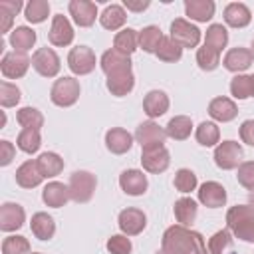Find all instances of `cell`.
I'll list each match as a JSON object with an SVG mask.
<instances>
[{
  "label": "cell",
  "instance_id": "cell-1",
  "mask_svg": "<svg viewBox=\"0 0 254 254\" xmlns=\"http://www.w3.org/2000/svg\"><path fill=\"white\" fill-rule=\"evenodd\" d=\"M163 248L175 254H210L204 246V238L198 232L189 230L187 226H181V224L165 230Z\"/></svg>",
  "mask_w": 254,
  "mask_h": 254
},
{
  "label": "cell",
  "instance_id": "cell-2",
  "mask_svg": "<svg viewBox=\"0 0 254 254\" xmlns=\"http://www.w3.org/2000/svg\"><path fill=\"white\" fill-rule=\"evenodd\" d=\"M226 224L232 234L244 242H254V212L246 204H236L226 212Z\"/></svg>",
  "mask_w": 254,
  "mask_h": 254
},
{
  "label": "cell",
  "instance_id": "cell-3",
  "mask_svg": "<svg viewBox=\"0 0 254 254\" xmlns=\"http://www.w3.org/2000/svg\"><path fill=\"white\" fill-rule=\"evenodd\" d=\"M52 101L60 107H69L79 97V81L75 77H60L52 85Z\"/></svg>",
  "mask_w": 254,
  "mask_h": 254
},
{
  "label": "cell",
  "instance_id": "cell-4",
  "mask_svg": "<svg viewBox=\"0 0 254 254\" xmlns=\"http://www.w3.org/2000/svg\"><path fill=\"white\" fill-rule=\"evenodd\" d=\"M69 196L75 202H87L95 190V177L87 171H75L69 179Z\"/></svg>",
  "mask_w": 254,
  "mask_h": 254
},
{
  "label": "cell",
  "instance_id": "cell-5",
  "mask_svg": "<svg viewBox=\"0 0 254 254\" xmlns=\"http://www.w3.org/2000/svg\"><path fill=\"white\" fill-rule=\"evenodd\" d=\"M242 157H244L242 147L236 141H224L214 149V163H216V167H220L224 171L236 169L240 165Z\"/></svg>",
  "mask_w": 254,
  "mask_h": 254
},
{
  "label": "cell",
  "instance_id": "cell-6",
  "mask_svg": "<svg viewBox=\"0 0 254 254\" xmlns=\"http://www.w3.org/2000/svg\"><path fill=\"white\" fill-rule=\"evenodd\" d=\"M171 38L181 46V48H194L200 42V30L192 26L190 22L177 18L171 24Z\"/></svg>",
  "mask_w": 254,
  "mask_h": 254
},
{
  "label": "cell",
  "instance_id": "cell-7",
  "mask_svg": "<svg viewBox=\"0 0 254 254\" xmlns=\"http://www.w3.org/2000/svg\"><path fill=\"white\" fill-rule=\"evenodd\" d=\"M67 65L75 75H85L89 71H93L95 67V54L91 48L87 46H77L71 48L69 56H67Z\"/></svg>",
  "mask_w": 254,
  "mask_h": 254
},
{
  "label": "cell",
  "instance_id": "cell-8",
  "mask_svg": "<svg viewBox=\"0 0 254 254\" xmlns=\"http://www.w3.org/2000/svg\"><path fill=\"white\" fill-rule=\"evenodd\" d=\"M32 65L34 69L44 75V77H54L60 71V58L52 48H40L32 56Z\"/></svg>",
  "mask_w": 254,
  "mask_h": 254
},
{
  "label": "cell",
  "instance_id": "cell-9",
  "mask_svg": "<svg viewBox=\"0 0 254 254\" xmlns=\"http://www.w3.org/2000/svg\"><path fill=\"white\" fill-rule=\"evenodd\" d=\"M141 163H143V169L149 173H163V171H167V167L171 163L169 151L163 145L145 147L141 153Z\"/></svg>",
  "mask_w": 254,
  "mask_h": 254
},
{
  "label": "cell",
  "instance_id": "cell-10",
  "mask_svg": "<svg viewBox=\"0 0 254 254\" xmlns=\"http://www.w3.org/2000/svg\"><path fill=\"white\" fill-rule=\"evenodd\" d=\"M28 65H30V60L26 54H20V52H10V54H4L2 58V73L10 79H16V77H22L26 71H28Z\"/></svg>",
  "mask_w": 254,
  "mask_h": 254
},
{
  "label": "cell",
  "instance_id": "cell-11",
  "mask_svg": "<svg viewBox=\"0 0 254 254\" xmlns=\"http://www.w3.org/2000/svg\"><path fill=\"white\" fill-rule=\"evenodd\" d=\"M24 208L16 202H4L0 206V228L4 232H12V230H18L22 224H24Z\"/></svg>",
  "mask_w": 254,
  "mask_h": 254
},
{
  "label": "cell",
  "instance_id": "cell-12",
  "mask_svg": "<svg viewBox=\"0 0 254 254\" xmlns=\"http://www.w3.org/2000/svg\"><path fill=\"white\" fill-rule=\"evenodd\" d=\"M69 14L73 16V22L77 26L87 28L95 22L97 6H95V2H89V0H71L69 2Z\"/></svg>",
  "mask_w": 254,
  "mask_h": 254
},
{
  "label": "cell",
  "instance_id": "cell-13",
  "mask_svg": "<svg viewBox=\"0 0 254 254\" xmlns=\"http://www.w3.org/2000/svg\"><path fill=\"white\" fill-rule=\"evenodd\" d=\"M101 69L107 75L121 73V71H131V60H129L127 54H123V52L113 48V50H107L101 56Z\"/></svg>",
  "mask_w": 254,
  "mask_h": 254
},
{
  "label": "cell",
  "instance_id": "cell-14",
  "mask_svg": "<svg viewBox=\"0 0 254 254\" xmlns=\"http://www.w3.org/2000/svg\"><path fill=\"white\" fill-rule=\"evenodd\" d=\"M165 137L167 133L153 121H145L137 127L135 131V139L141 143V147H157V145H163L165 143Z\"/></svg>",
  "mask_w": 254,
  "mask_h": 254
},
{
  "label": "cell",
  "instance_id": "cell-15",
  "mask_svg": "<svg viewBox=\"0 0 254 254\" xmlns=\"http://www.w3.org/2000/svg\"><path fill=\"white\" fill-rule=\"evenodd\" d=\"M147 224L145 212L139 208H125L119 212V228L127 234V236H135L139 234Z\"/></svg>",
  "mask_w": 254,
  "mask_h": 254
},
{
  "label": "cell",
  "instance_id": "cell-16",
  "mask_svg": "<svg viewBox=\"0 0 254 254\" xmlns=\"http://www.w3.org/2000/svg\"><path fill=\"white\" fill-rule=\"evenodd\" d=\"M198 200L204 206H208V208L224 206V202H226V190H224L222 185H218L214 181H208V183H204L198 189Z\"/></svg>",
  "mask_w": 254,
  "mask_h": 254
},
{
  "label": "cell",
  "instance_id": "cell-17",
  "mask_svg": "<svg viewBox=\"0 0 254 254\" xmlns=\"http://www.w3.org/2000/svg\"><path fill=\"white\" fill-rule=\"evenodd\" d=\"M73 40V28L69 24V20L62 14L54 16L52 28H50V42L54 46H67Z\"/></svg>",
  "mask_w": 254,
  "mask_h": 254
},
{
  "label": "cell",
  "instance_id": "cell-18",
  "mask_svg": "<svg viewBox=\"0 0 254 254\" xmlns=\"http://www.w3.org/2000/svg\"><path fill=\"white\" fill-rule=\"evenodd\" d=\"M119 185L121 189L131 194V196H139L147 190V177L137 171V169H129V171H123L121 177H119Z\"/></svg>",
  "mask_w": 254,
  "mask_h": 254
},
{
  "label": "cell",
  "instance_id": "cell-19",
  "mask_svg": "<svg viewBox=\"0 0 254 254\" xmlns=\"http://www.w3.org/2000/svg\"><path fill=\"white\" fill-rule=\"evenodd\" d=\"M105 145H107V149H109L111 153L123 155V153H127V151L131 149L133 137H131L129 131H125V129H121V127H113V129H109V131L105 133Z\"/></svg>",
  "mask_w": 254,
  "mask_h": 254
},
{
  "label": "cell",
  "instance_id": "cell-20",
  "mask_svg": "<svg viewBox=\"0 0 254 254\" xmlns=\"http://www.w3.org/2000/svg\"><path fill=\"white\" fill-rule=\"evenodd\" d=\"M252 58H254L252 50H248V48H232L224 56V67L228 71H236V73L238 71H244V69L250 67Z\"/></svg>",
  "mask_w": 254,
  "mask_h": 254
},
{
  "label": "cell",
  "instance_id": "cell-21",
  "mask_svg": "<svg viewBox=\"0 0 254 254\" xmlns=\"http://www.w3.org/2000/svg\"><path fill=\"white\" fill-rule=\"evenodd\" d=\"M42 198L48 206H54V208H60L64 206L71 196H69V189L64 185V183H48L42 190Z\"/></svg>",
  "mask_w": 254,
  "mask_h": 254
},
{
  "label": "cell",
  "instance_id": "cell-22",
  "mask_svg": "<svg viewBox=\"0 0 254 254\" xmlns=\"http://www.w3.org/2000/svg\"><path fill=\"white\" fill-rule=\"evenodd\" d=\"M208 113H210L212 119L226 123V121H232L236 117L238 109H236L232 99H228V97H214L210 101V105H208Z\"/></svg>",
  "mask_w": 254,
  "mask_h": 254
},
{
  "label": "cell",
  "instance_id": "cell-23",
  "mask_svg": "<svg viewBox=\"0 0 254 254\" xmlns=\"http://www.w3.org/2000/svg\"><path fill=\"white\" fill-rule=\"evenodd\" d=\"M42 179H44V177H42V173H40L36 161H26V163L20 165L18 171H16V183H18L20 187H24V189H34V187H38V185L42 183Z\"/></svg>",
  "mask_w": 254,
  "mask_h": 254
},
{
  "label": "cell",
  "instance_id": "cell-24",
  "mask_svg": "<svg viewBox=\"0 0 254 254\" xmlns=\"http://www.w3.org/2000/svg\"><path fill=\"white\" fill-rule=\"evenodd\" d=\"M143 109L149 117H161L167 109H169V97L165 91H159V89H153L145 95L143 99Z\"/></svg>",
  "mask_w": 254,
  "mask_h": 254
},
{
  "label": "cell",
  "instance_id": "cell-25",
  "mask_svg": "<svg viewBox=\"0 0 254 254\" xmlns=\"http://www.w3.org/2000/svg\"><path fill=\"white\" fill-rule=\"evenodd\" d=\"M187 16L196 22H206L214 16V2L212 0H185Z\"/></svg>",
  "mask_w": 254,
  "mask_h": 254
},
{
  "label": "cell",
  "instance_id": "cell-26",
  "mask_svg": "<svg viewBox=\"0 0 254 254\" xmlns=\"http://www.w3.org/2000/svg\"><path fill=\"white\" fill-rule=\"evenodd\" d=\"M250 18H252L250 10L244 4H240V2H232V4H228L224 8V20L232 28H244V26H248L250 24Z\"/></svg>",
  "mask_w": 254,
  "mask_h": 254
},
{
  "label": "cell",
  "instance_id": "cell-27",
  "mask_svg": "<svg viewBox=\"0 0 254 254\" xmlns=\"http://www.w3.org/2000/svg\"><path fill=\"white\" fill-rule=\"evenodd\" d=\"M135 85V77H133V71H121V73H113V75H107V89L121 97V95H127Z\"/></svg>",
  "mask_w": 254,
  "mask_h": 254
},
{
  "label": "cell",
  "instance_id": "cell-28",
  "mask_svg": "<svg viewBox=\"0 0 254 254\" xmlns=\"http://www.w3.org/2000/svg\"><path fill=\"white\" fill-rule=\"evenodd\" d=\"M30 228H32V232H34L36 238H40V240H50V238L54 236V232H56V222H54V218H52L50 214H46V212H36V214L32 216Z\"/></svg>",
  "mask_w": 254,
  "mask_h": 254
},
{
  "label": "cell",
  "instance_id": "cell-29",
  "mask_svg": "<svg viewBox=\"0 0 254 254\" xmlns=\"http://www.w3.org/2000/svg\"><path fill=\"white\" fill-rule=\"evenodd\" d=\"M190 129H192L190 117H187V115H177V117H173V119L167 123L165 133H167L171 139H175V141H185V139L190 135Z\"/></svg>",
  "mask_w": 254,
  "mask_h": 254
},
{
  "label": "cell",
  "instance_id": "cell-30",
  "mask_svg": "<svg viewBox=\"0 0 254 254\" xmlns=\"http://www.w3.org/2000/svg\"><path fill=\"white\" fill-rule=\"evenodd\" d=\"M36 163H38V169H40V173H42L44 179L56 177L64 169V159L60 155H56V153H42L36 159Z\"/></svg>",
  "mask_w": 254,
  "mask_h": 254
},
{
  "label": "cell",
  "instance_id": "cell-31",
  "mask_svg": "<svg viewBox=\"0 0 254 254\" xmlns=\"http://www.w3.org/2000/svg\"><path fill=\"white\" fill-rule=\"evenodd\" d=\"M208 252L210 254H238L228 230H218L212 234V238L208 240Z\"/></svg>",
  "mask_w": 254,
  "mask_h": 254
},
{
  "label": "cell",
  "instance_id": "cell-32",
  "mask_svg": "<svg viewBox=\"0 0 254 254\" xmlns=\"http://www.w3.org/2000/svg\"><path fill=\"white\" fill-rule=\"evenodd\" d=\"M34 42H36V32L26 26H20V28L12 30V34H10V44L20 54H26L34 46Z\"/></svg>",
  "mask_w": 254,
  "mask_h": 254
},
{
  "label": "cell",
  "instance_id": "cell-33",
  "mask_svg": "<svg viewBox=\"0 0 254 254\" xmlns=\"http://www.w3.org/2000/svg\"><path fill=\"white\" fill-rule=\"evenodd\" d=\"M125 10L117 4H111L103 10V14L99 16V22L105 30H119L123 24H125Z\"/></svg>",
  "mask_w": 254,
  "mask_h": 254
},
{
  "label": "cell",
  "instance_id": "cell-34",
  "mask_svg": "<svg viewBox=\"0 0 254 254\" xmlns=\"http://www.w3.org/2000/svg\"><path fill=\"white\" fill-rule=\"evenodd\" d=\"M175 216L181 222V226H189L196 218V202L192 198H179L175 202Z\"/></svg>",
  "mask_w": 254,
  "mask_h": 254
},
{
  "label": "cell",
  "instance_id": "cell-35",
  "mask_svg": "<svg viewBox=\"0 0 254 254\" xmlns=\"http://www.w3.org/2000/svg\"><path fill=\"white\" fill-rule=\"evenodd\" d=\"M113 46H115V50H119V52H123V54H127V56L133 54V52L137 50V46H139V34H137V30H133V28L121 30V32L115 36Z\"/></svg>",
  "mask_w": 254,
  "mask_h": 254
},
{
  "label": "cell",
  "instance_id": "cell-36",
  "mask_svg": "<svg viewBox=\"0 0 254 254\" xmlns=\"http://www.w3.org/2000/svg\"><path fill=\"white\" fill-rule=\"evenodd\" d=\"M161 42H163V34H161V30L157 26H147V28H143L139 32V46L145 52H155L157 54Z\"/></svg>",
  "mask_w": 254,
  "mask_h": 254
},
{
  "label": "cell",
  "instance_id": "cell-37",
  "mask_svg": "<svg viewBox=\"0 0 254 254\" xmlns=\"http://www.w3.org/2000/svg\"><path fill=\"white\" fill-rule=\"evenodd\" d=\"M228 42V32L222 24H212L208 30H206V38H204V46L216 50L220 54V50L226 46Z\"/></svg>",
  "mask_w": 254,
  "mask_h": 254
},
{
  "label": "cell",
  "instance_id": "cell-38",
  "mask_svg": "<svg viewBox=\"0 0 254 254\" xmlns=\"http://www.w3.org/2000/svg\"><path fill=\"white\" fill-rule=\"evenodd\" d=\"M16 119L24 129H38L40 131V127L44 125V115L34 107H22L16 113Z\"/></svg>",
  "mask_w": 254,
  "mask_h": 254
},
{
  "label": "cell",
  "instance_id": "cell-39",
  "mask_svg": "<svg viewBox=\"0 0 254 254\" xmlns=\"http://www.w3.org/2000/svg\"><path fill=\"white\" fill-rule=\"evenodd\" d=\"M16 145L24 151V153H36L42 145V139H40V131L38 129H22L18 139H16Z\"/></svg>",
  "mask_w": 254,
  "mask_h": 254
},
{
  "label": "cell",
  "instance_id": "cell-40",
  "mask_svg": "<svg viewBox=\"0 0 254 254\" xmlns=\"http://www.w3.org/2000/svg\"><path fill=\"white\" fill-rule=\"evenodd\" d=\"M218 139H220V131H218V127H216L214 123L204 121V123H200V125L196 127V141H198L200 145L212 147V145L218 143Z\"/></svg>",
  "mask_w": 254,
  "mask_h": 254
},
{
  "label": "cell",
  "instance_id": "cell-41",
  "mask_svg": "<svg viewBox=\"0 0 254 254\" xmlns=\"http://www.w3.org/2000/svg\"><path fill=\"white\" fill-rule=\"evenodd\" d=\"M181 56H183V48L173 38H163V42L157 50V58L163 62H179Z\"/></svg>",
  "mask_w": 254,
  "mask_h": 254
},
{
  "label": "cell",
  "instance_id": "cell-42",
  "mask_svg": "<svg viewBox=\"0 0 254 254\" xmlns=\"http://www.w3.org/2000/svg\"><path fill=\"white\" fill-rule=\"evenodd\" d=\"M196 64H198L200 69L212 71V69H216V65L220 64V54H218L216 50L208 48V46H202V48H198V52H196Z\"/></svg>",
  "mask_w": 254,
  "mask_h": 254
},
{
  "label": "cell",
  "instance_id": "cell-43",
  "mask_svg": "<svg viewBox=\"0 0 254 254\" xmlns=\"http://www.w3.org/2000/svg\"><path fill=\"white\" fill-rule=\"evenodd\" d=\"M50 12V4L46 0H32L26 4V20L32 24H40L48 18Z\"/></svg>",
  "mask_w": 254,
  "mask_h": 254
},
{
  "label": "cell",
  "instance_id": "cell-44",
  "mask_svg": "<svg viewBox=\"0 0 254 254\" xmlns=\"http://www.w3.org/2000/svg\"><path fill=\"white\" fill-rule=\"evenodd\" d=\"M230 91L236 99H246L252 95L254 91V83H252V75H236L230 81Z\"/></svg>",
  "mask_w": 254,
  "mask_h": 254
},
{
  "label": "cell",
  "instance_id": "cell-45",
  "mask_svg": "<svg viewBox=\"0 0 254 254\" xmlns=\"http://www.w3.org/2000/svg\"><path fill=\"white\" fill-rule=\"evenodd\" d=\"M2 254H30V242L24 236H8L2 242Z\"/></svg>",
  "mask_w": 254,
  "mask_h": 254
},
{
  "label": "cell",
  "instance_id": "cell-46",
  "mask_svg": "<svg viewBox=\"0 0 254 254\" xmlns=\"http://www.w3.org/2000/svg\"><path fill=\"white\" fill-rule=\"evenodd\" d=\"M175 187H177V190H181V192H190V190H194V187H196V175H194L192 171H189V169L177 171V175H175Z\"/></svg>",
  "mask_w": 254,
  "mask_h": 254
},
{
  "label": "cell",
  "instance_id": "cell-47",
  "mask_svg": "<svg viewBox=\"0 0 254 254\" xmlns=\"http://www.w3.org/2000/svg\"><path fill=\"white\" fill-rule=\"evenodd\" d=\"M20 101V89L8 81H2L0 83V103L2 107H12Z\"/></svg>",
  "mask_w": 254,
  "mask_h": 254
},
{
  "label": "cell",
  "instance_id": "cell-48",
  "mask_svg": "<svg viewBox=\"0 0 254 254\" xmlns=\"http://www.w3.org/2000/svg\"><path fill=\"white\" fill-rule=\"evenodd\" d=\"M236 179L238 183L248 189V190H254V161H246L238 167V173H236Z\"/></svg>",
  "mask_w": 254,
  "mask_h": 254
},
{
  "label": "cell",
  "instance_id": "cell-49",
  "mask_svg": "<svg viewBox=\"0 0 254 254\" xmlns=\"http://www.w3.org/2000/svg\"><path fill=\"white\" fill-rule=\"evenodd\" d=\"M107 250L111 254H131V240L123 234H115L107 240Z\"/></svg>",
  "mask_w": 254,
  "mask_h": 254
},
{
  "label": "cell",
  "instance_id": "cell-50",
  "mask_svg": "<svg viewBox=\"0 0 254 254\" xmlns=\"http://www.w3.org/2000/svg\"><path fill=\"white\" fill-rule=\"evenodd\" d=\"M14 145L10 141H0V165L6 167L10 165V161L14 159Z\"/></svg>",
  "mask_w": 254,
  "mask_h": 254
},
{
  "label": "cell",
  "instance_id": "cell-51",
  "mask_svg": "<svg viewBox=\"0 0 254 254\" xmlns=\"http://www.w3.org/2000/svg\"><path fill=\"white\" fill-rule=\"evenodd\" d=\"M240 137L246 145H252L254 147V119H248L242 123L240 127Z\"/></svg>",
  "mask_w": 254,
  "mask_h": 254
},
{
  "label": "cell",
  "instance_id": "cell-52",
  "mask_svg": "<svg viewBox=\"0 0 254 254\" xmlns=\"http://www.w3.org/2000/svg\"><path fill=\"white\" fill-rule=\"evenodd\" d=\"M123 4L127 10L133 12H143L145 8H149V0H123Z\"/></svg>",
  "mask_w": 254,
  "mask_h": 254
},
{
  "label": "cell",
  "instance_id": "cell-53",
  "mask_svg": "<svg viewBox=\"0 0 254 254\" xmlns=\"http://www.w3.org/2000/svg\"><path fill=\"white\" fill-rule=\"evenodd\" d=\"M0 8H4L6 12H10L12 16H16L22 10V2L20 0H2L0 2Z\"/></svg>",
  "mask_w": 254,
  "mask_h": 254
},
{
  "label": "cell",
  "instance_id": "cell-54",
  "mask_svg": "<svg viewBox=\"0 0 254 254\" xmlns=\"http://www.w3.org/2000/svg\"><path fill=\"white\" fill-rule=\"evenodd\" d=\"M0 16H2V24H0V30L2 32H8V28H10V24H12V14L10 12H6L4 8H0Z\"/></svg>",
  "mask_w": 254,
  "mask_h": 254
},
{
  "label": "cell",
  "instance_id": "cell-55",
  "mask_svg": "<svg viewBox=\"0 0 254 254\" xmlns=\"http://www.w3.org/2000/svg\"><path fill=\"white\" fill-rule=\"evenodd\" d=\"M248 206H250V208H252V212H254V192L250 194V204H248Z\"/></svg>",
  "mask_w": 254,
  "mask_h": 254
},
{
  "label": "cell",
  "instance_id": "cell-56",
  "mask_svg": "<svg viewBox=\"0 0 254 254\" xmlns=\"http://www.w3.org/2000/svg\"><path fill=\"white\" fill-rule=\"evenodd\" d=\"M157 254H175V252H171V250H165V248H161Z\"/></svg>",
  "mask_w": 254,
  "mask_h": 254
},
{
  "label": "cell",
  "instance_id": "cell-57",
  "mask_svg": "<svg viewBox=\"0 0 254 254\" xmlns=\"http://www.w3.org/2000/svg\"><path fill=\"white\" fill-rule=\"evenodd\" d=\"M252 54H254V40H252Z\"/></svg>",
  "mask_w": 254,
  "mask_h": 254
},
{
  "label": "cell",
  "instance_id": "cell-58",
  "mask_svg": "<svg viewBox=\"0 0 254 254\" xmlns=\"http://www.w3.org/2000/svg\"><path fill=\"white\" fill-rule=\"evenodd\" d=\"M252 83H254V75H252ZM252 95H254V91H252Z\"/></svg>",
  "mask_w": 254,
  "mask_h": 254
},
{
  "label": "cell",
  "instance_id": "cell-59",
  "mask_svg": "<svg viewBox=\"0 0 254 254\" xmlns=\"http://www.w3.org/2000/svg\"><path fill=\"white\" fill-rule=\"evenodd\" d=\"M32 254H42V252H32Z\"/></svg>",
  "mask_w": 254,
  "mask_h": 254
}]
</instances>
